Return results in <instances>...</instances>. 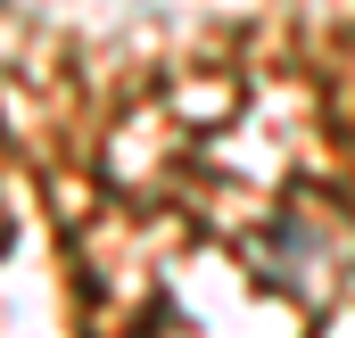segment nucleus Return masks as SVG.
I'll return each instance as SVG.
<instances>
[]
</instances>
